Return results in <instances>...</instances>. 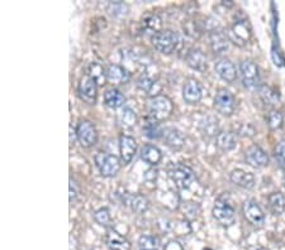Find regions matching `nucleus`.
I'll return each mask as SVG.
<instances>
[{
  "mask_svg": "<svg viewBox=\"0 0 285 250\" xmlns=\"http://www.w3.org/2000/svg\"><path fill=\"white\" fill-rule=\"evenodd\" d=\"M150 116L156 121L166 120L174 111V104L166 95H155L148 100L147 104Z\"/></svg>",
  "mask_w": 285,
  "mask_h": 250,
  "instance_id": "1",
  "label": "nucleus"
},
{
  "mask_svg": "<svg viewBox=\"0 0 285 250\" xmlns=\"http://www.w3.org/2000/svg\"><path fill=\"white\" fill-rule=\"evenodd\" d=\"M214 219L223 226H231L236 220V210L232 201L227 195H223L217 198L212 211Z\"/></svg>",
  "mask_w": 285,
  "mask_h": 250,
  "instance_id": "2",
  "label": "nucleus"
},
{
  "mask_svg": "<svg viewBox=\"0 0 285 250\" xmlns=\"http://www.w3.org/2000/svg\"><path fill=\"white\" fill-rule=\"evenodd\" d=\"M180 43V37L177 32L165 29V31L157 32L152 36L154 47L164 55H170L178 48Z\"/></svg>",
  "mask_w": 285,
  "mask_h": 250,
  "instance_id": "3",
  "label": "nucleus"
},
{
  "mask_svg": "<svg viewBox=\"0 0 285 250\" xmlns=\"http://www.w3.org/2000/svg\"><path fill=\"white\" fill-rule=\"evenodd\" d=\"M167 173H169V177L171 178L172 182H174L180 190H188V188H190L191 185H193L196 180L195 173H194L193 169L182 163L170 166Z\"/></svg>",
  "mask_w": 285,
  "mask_h": 250,
  "instance_id": "4",
  "label": "nucleus"
},
{
  "mask_svg": "<svg viewBox=\"0 0 285 250\" xmlns=\"http://www.w3.org/2000/svg\"><path fill=\"white\" fill-rule=\"evenodd\" d=\"M239 77H241L242 85L247 90H259L260 85V73L256 63L252 61H242L239 63Z\"/></svg>",
  "mask_w": 285,
  "mask_h": 250,
  "instance_id": "5",
  "label": "nucleus"
},
{
  "mask_svg": "<svg viewBox=\"0 0 285 250\" xmlns=\"http://www.w3.org/2000/svg\"><path fill=\"white\" fill-rule=\"evenodd\" d=\"M95 162L103 177H114L121 169L119 158L114 154L99 153L95 157Z\"/></svg>",
  "mask_w": 285,
  "mask_h": 250,
  "instance_id": "6",
  "label": "nucleus"
},
{
  "mask_svg": "<svg viewBox=\"0 0 285 250\" xmlns=\"http://www.w3.org/2000/svg\"><path fill=\"white\" fill-rule=\"evenodd\" d=\"M228 39L233 42L234 44L239 47H244L251 38V26L247 20H237L234 24L231 27L227 34Z\"/></svg>",
  "mask_w": 285,
  "mask_h": 250,
  "instance_id": "7",
  "label": "nucleus"
},
{
  "mask_svg": "<svg viewBox=\"0 0 285 250\" xmlns=\"http://www.w3.org/2000/svg\"><path fill=\"white\" fill-rule=\"evenodd\" d=\"M76 138L84 148L93 147L98 140L97 128L89 120L80 121L76 128Z\"/></svg>",
  "mask_w": 285,
  "mask_h": 250,
  "instance_id": "8",
  "label": "nucleus"
},
{
  "mask_svg": "<svg viewBox=\"0 0 285 250\" xmlns=\"http://www.w3.org/2000/svg\"><path fill=\"white\" fill-rule=\"evenodd\" d=\"M214 108L218 113L225 116H231L236 109V99L228 90L222 89L217 92L214 97Z\"/></svg>",
  "mask_w": 285,
  "mask_h": 250,
  "instance_id": "9",
  "label": "nucleus"
},
{
  "mask_svg": "<svg viewBox=\"0 0 285 250\" xmlns=\"http://www.w3.org/2000/svg\"><path fill=\"white\" fill-rule=\"evenodd\" d=\"M78 94L80 99L85 101L86 104H93L97 103V96H98V85L92 77L84 76L79 82L78 87Z\"/></svg>",
  "mask_w": 285,
  "mask_h": 250,
  "instance_id": "10",
  "label": "nucleus"
},
{
  "mask_svg": "<svg viewBox=\"0 0 285 250\" xmlns=\"http://www.w3.org/2000/svg\"><path fill=\"white\" fill-rule=\"evenodd\" d=\"M242 210H244L245 217H246V220L250 224L256 226V228H260V226L264 225V222H265V215H264L262 210H261V207L257 205L256 201H245Z\"/></svg>",
  "mask_w": 285,
  "mask_h": 250,
  "instance_id": "11",
  "label": "nucleus"
},
{
  "mask_svg": "<svg viewBox=\"0 0 285 250\" xmlns=\"http://www.w3.org/2000/svg\"><path fill=\"white\" fill-rule=\"evenodd\" d=\"M245 161L249 166L255 168H261L269 163V157L262 148L259 145H251L245 152Z\"/></svg>",
  "mask_w": 285,
  "mask_h": 250,
  "instance_id": "12",
  "label": "nucleus"
},
{
  "mask_svg": "<svg viewBox=\"0 0 285 250\" xmlns=\"http://www.w3.org/2000/svg\"><path fill=\"white\" fill-rule=\"evenodd\" d=\"M202 96H203V90H202L201 84L196 80L189 79L183 89L184 101L190 104V105H194V104H198L202 100Z\"/></svg>",
  "mask_w": 285,
  "mask_h": 250,
  "instance_id": "13",
  "label": "nucleus"
},
{
  "mask_svg": "<svg viewBox=\"0 0 285 250\" xmlns=\"http://www.w3.org/2000/svg\"><path fill=\"white\" fill-rule=\"evenodd\" d=\"M137 152V142L133 137L129 135H121L119 137V153L124 164H128L135 158Z\"/></svg>",
  "mask_w": 285,
  "mask_h": 250,
  "instance_id": "14",
  "label": "nucleus"
},
{
  "mask_svg": "<svg viewBox=\"0 0 285 250\" xmlns=\"http://www.w3.org/2000/svg\"><path fill=\"white\" fill-rule=\"evenodd\" d=\"M209 43L214 55H223L230 48V39L225 33L220 31L210 32Z\"/></svg>",
  "mask_w": 285,
  "mask_h": 250,
  "instance_id": "15",
  "label": "nucleus"
},
{
  "mask_svg": "<svg viewBox=\"0 0 285 250\" xmlns=\"http://www.w3.org/2000/svg\"><path fill=\"white\" fill-rule=\"evenodd\" d=\"M185 61L189 67L198 71V72H204L208 67L206 55L198 48H193L189 51V52L186 53Z\"/></svg>",
  "mask_w": 285,
  "mask_h": 250,
  "instance_id": "16",
  "label": "nucleus"
},
{
  "mask_svg": "<svg viewBox=\"0 0 285 250\" xmlns=\"http://www.w3.org/2000/svg\"><path fill=\"white\" fill-rule=\"evenodd\" d=\"M130 75L128 71L119 65H109L106 67V80L112 84L121 85L128 82Z\"/></svg>",
  "mask_w": 285,
  "mask_h": 250,
  "instance_id": "17",
  "label": "nucleus"
},
{
  "mask_svg": "<svg viewBox=\"0 0 285 250\" xmlns=\"http://www.w3.org/2000/svg\"><path fill=\"white\" fill-rule=\"evenodd\" d=\"M214 68L217 75L222 80H225L226 82H228V84H231V82H233L234 80H236L237 77L236 67H234V65L230 60L218 61V62L215 63Z\"/></svg>",
  "mask_w": 285,
  "mask_h": 250,
  "instance_id": "18",
  "label": "nucleus"
},
{
  "mask_svg": "<svg viewBox=\"0 0 285 250\" xmlns=\"http://www.w3.org/2000/svg\"><path fill=\"white\" fill-rule=\"evenodd\" d=\"M106 246L112 250H130V243L116 230H108L105 235Z\"/></svg>",
  "mask_w": 285,
  "mask_h": 250,
  "instance_id": "19",
  "label": "nucleus"
},
{
  "mask_svg": "<svg viewBox=\"0 0 285 250\" xmlns=\"http://www.w3.org/2000/svg\"><path fill=\"white\" fill-rule=\"evenodd\" d=\"M123 202L136 214H143L150 207V202L142 195H128L124 197Z\"/></svg>",
  "mask_w": 285,
  "mask_h": 250,
  "instance_id": "20",
  "label": "nucleus"
},
{
  "mask_svg": "<svg viewBox=\"0 0 285 250\" xmlns=\"http://www.w3.org/2000/svg\"><path fill=\"white\" fill-rule=\"evenodd\" d=\"M232 183L242 188L250 190L255 186V176L250 172H245L242 169H234L230 176Z\"/></svg>",
  "mask_w": 285,
  "mask_h": 250,
  "instance_id": "21",
  "label": "nucleus"
},
{
  "mask_svg": "<svg viewBox=\"0 0 285 250\" xmlns=\"http://www.w3.org/2000/svg\"><path fill=\"white\" fill-rule=\"evenodd\" d=\"M164 140L166 145H169L172 149H180L185 143V138H184L182 132H179L175 128H166L164 130Z\"/></svg>",
  "mask_w": 285,
  "mask_h": 250,
  "instance_id": "22",
  "label": "nucleus"
},
{
  "mask_svg": "<svg viewBox=\"0 0 285 250\" xmlns=\"http://www.w3.org/2000/svg\"><path fill=\"white\" fill-rule=\"evenodd\" d=\"M141 158L145 163L150 164V166H157L162 159V153L159 148L152 144H146L145 147L141 149Z\"/></svg>",
  "mask_w": 285,
  "mask_h": 250,
  "instance_id": "23",
  "label": "nucleus"
},
{
  "mask_svg": "<svg viewBox=\"0 0 285 250\" xmlns=\"http://www.w3.org/2000/svg\"><path fill=\"white\" fill-rule=\"evenodd\" d=\"M201 132L204 137L207 138H213V137H218L220 134V125H218V119L215 116H207L202 120L201 123Z\"/></svg>",
  "mask_w": 285,
  "mask_h": 250,
  "instance_id": "24",
  "label": "nucleus"
},
{
  "mask_svg": "<svg viewBox=\"0 0 285 250\" xmlns=\"http://www.w3.org/2000/svg\"><path fill=\"white\" fill-rule=\"evenodd\" d=\"M237 145V137L233 132H221L217 137V147L221 151H232Z\"/></svg>",
  "mask_w": 285,
  "mask_h": 250,
  "instance_id": "25",
  "label": "nucleus"
},
{
  "mask_svg": "<svg viewBox=\"0 0 285 250\" xmlns=\"http://www.w3.org/2000/svg\"><path fill=\"white\" fill-rule=\"evenodd\" d=\"M126 97L121 91L116 89H111L104 94V104L111 109H118L124 105Z\"/></svg>",
  "mask_w": 285,
  "mask_h": 250,
  "instance_id": "26",
  "label": "nucleus"
},
{
  "mask_svg": "<svg viewBox=\"0 0 285 250\" xmlns=\"http://www.w3.org/2000/svg\"><path fill=\"white\" fill-rule=\"evenodd\" d=\"M257 92H259L260 99L262 100V103L265 104V105L274 106L280 101V96H279V94L276 92V90L268 86V85H261L259 90H257Z\"/></svg>",
  "mask_w": 285,
  "mask_h": 250,
  "instance_id": "27",
  "label": "nucleus"
},
{
  "mask_svg": "<svg viewBox=\"0 0 285 250\" xmlns=\"http://www.w3.org/2000/svg\"><path fill=\"white\" fill-rule=\"evenodd\" d=\"M269 207H270L271 212L276 216H280L285 211V198L284 195L280 192H273L268 198Z\"/></svg>",
  "mask_w": 285,
  "mask_h": 250,
  "instance_id": "28",
  "label": "nucleus"
},
{
  "mask_svg": "<svg viewBox=\"0 0 285 250\" xmlns=\"http://www.w3.org/2000/svg\"><path fill=\"white\" fill-rule=\"evenodd\" d=\"M87 76L92 77L97 85H104L106 80V70H104L99 63L93 62L87 67Z\"/></svg>",
  "mask_w": 285,
  "mask_h": 250,
  "instance_id": "29",
  "label": "nucleus"
},
{
  "mask_svg": "<svg viewBox=\"0 0 285 250\" xmlns=\"http://www.w3.org/2000/svg\"><path fill=\"white\" fill-rule=\"evenodd\" d=\"M143 134L148 138V139H160L164 137V129L160 127V124L156 120H148L147 123L143 125Z\"/></svg>",
  "mask_w": 285,
  "mask_h": 250,
  "instance_id": "30",
  "label": "nucleus"
},
{
  "mask_svg": "<svg viewBox=\"0 0 285 250\" xmlns=\"http://www.w3.org/2000/svg\"><path fill=\"white\" fill-rule=\"evenodd\" d=\"M266 121H268V127L270 128V130H278L283 127L284 116L280 111L271 110L266 116Z\"/></svg>",
  "mask_w": 285,
  "mask_h": 250,
  "instance_id": "31",
  "label": "nucleus"
},
{
  "mask_svg": "<svg viewBox=\"0 0 285 250\" xmlns=\"http://www.w3.org/2000/svg\"><path fill=\"white\" fill-rule=\"evenodd\" d=\"M142 26L146 31H151L154 34H156L161 28V19L155 14H148L143 18Z\"/></svg>",
  "mask_w": 285,
  "mask_h": 250,
  "instance_id": "32",
  "label": "nucleus"
},
{
  "mask_svg": "<svg viewBox=\"0 0 285 250\" xmlns=\"http://www.w3.org/2000/svg\"><path fill=\"white\" fill-rule=\"evenodd\" d=\"M108 12L113 18H123L128 14V7L122 2H114L109 4Z\"/></svg>",
  "mask_w": 285,
  "mask_h": 250,
  "instance_id": "33",
  "label": "nucleus"
},
{
  "mask_svg": "<svg viewBox=\"0 0 285 250\" xmlns=\"http://www.w3.org/2000/svg\"><path fill=\"white\" fill-rule=\"evenodd\" d=\"M140 250H157L159 248V240L152 235H142L138 240Z\"/></svg>",
  "mask_w": 285,
  "mask_h": 250,
  "instance_id": "34",
  "label": "nucleus"
},
{
  "mask_svg": "<svg viewBox=\"0 0 285 250\" xmlns=\"http://www.w3.org/2000/svg\"><path fill=\"white\" fill-rule=\"evenodd\" d=\"M119 119H121V123L123 124L126 128L133 127V125L136 124V121H137L136 113L130 108H124L123 110H122Z\"/></svg>",
  "mask_w": 285,
  "mask_h": 250,
  "instance_id": "35",
  "label": "nucleus"
},
{
  "mask_svg": "<svg viewBox=\"0 0 285 250\" xmlns=\"http://www.w3.org/2000/svg\"><path fill=\"white\" fill-rule=\"evenodd\" d=\"M156 81H154L152 79H150L148 76H142L138 80L137 85L142 91H145L146 94H152L154 89H156Z\"/></svg>",
  "mask_w": 285,
  "mask_h": 250,
  "instance_id": "36",
  "label": "nucleus"
},
{
  "mask_svg": "<svg viewBox=\"0 0 285 250\" xmlns=\"http://www.w3.org/2000/svg\"><path fill=\"white\" fill-rule=\"evenodd\" d=\"M94 220L99 225L109 226V224H111V221H112L111 214H109V210L105 209V207H102V209H99L98 211H95Z\"/></svg>",
  "mask_w": 285,
  "mask_h": 250,
  "instance_id": "37",
  "label": "nucleus"
},
{
  "mask_svg": "<svg viewBox=\"0 0 285 250\" xmlns=\"http://www.w3.org/2000/svg\"><path fill=\"white\" fill-rule=\"evenodd\" d=\"M275 158L279 166L285 169V140H280L275 148Z\"/></svg>",
  "mask_w": 285,
  "mask_h": 250,
  "instance_id": "38",
  "label": "nucleus"
},
{
  "mask_svg": "<svg viewBox=\"0 0 285 250\" xmlns=\"http://www.w3.org/2000/svg\"><path fill=\"white\" fill-rule=\"evenodd\" d=\"M79 195V190H78V185H76L75 181L73 178H70V202H74L78 198Z\"/></svg>",
  "mask_w": 285,
  "mask_h": 250,
  "instance_id": "39",
  "label": "nucleus"
},
{
  "mask_svg": "<svg viewBox=\"0 0 285 250\" xmlns=\"http://www.w3.org/2000/svg\"><path fill=\"white\" fill-rule=\"evenodd\" d=\"M164 250H184L182 244L178 243V241H170L165 245Z\"/></svg>",
  "mask_w": 285,
  "mask_h": 250,
  "instance_id": "40",
  "label": "nucleus"
},
{
  "mask_svg": "<svg viewBox=\"0 0 285 250\" xmlns=\"http://www.w3.org/2000/svg\"><path fill=\"white\" fill-rule=\"evenodd\" d=\"M250 250H266V249L262 248V246H252Z\"/></svg>",
  "mask_w": 285,
  "mask_h": 250,
  "instance_id": "41",
  "label": "nucleus"
},
{
  "mask_svg": "<svg viewBox=\"0 0 285 250\" xmlns=\"http://www.w3.org/2000/svg\"><path fill=\"white\" fill-rule=\"evenodd\" d=\"M284 186H285V182H284Z\"/></svg>",
  "mask_w": 285,
  "mask_h": 250,
  "instance_id": "42",
  "label": "nucleus"
}]
</instances>
